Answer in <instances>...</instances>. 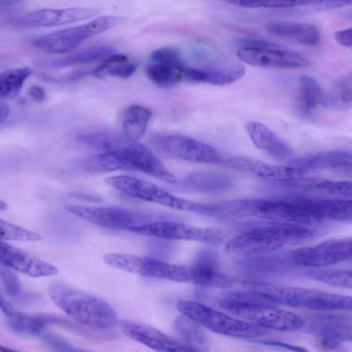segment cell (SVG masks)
I'll list each match as a JSON object with an SVG mask.
<instances>
[{
    "mask_svg": "<svg viewBox=\"0 0 352 352\" xmlns=\"http://www.w3.org/2000/svg\"><path fill=\"white\" fill-rule=\"evenodd\" d=\"M218 305L232 316L265 329L294 331L305 324L298 314L283 309L250 289L234 291L224 295Z\"/></svg>",
    "mask_w": 352,
    "mask_h": 352,
    "instance_id": "cell-1",
    "label": "cell"
},
{
    "mask_svg": "<svg viewBox=\"0 0 352 352\" xmlns=\"http://www.w3.org/2000/svg\"><path fill=\"white\" fill-rule=\"evenodd\" d=\"M47 294L56 306L81 324L107 329L119 323L116 311L107 302L64 282L51 283Z\"/></svg>",
    "mask_w": 352,
    "mask_h": 352,
    "instance_id": "cell-2",
    "label": "cell"
},
{
    "mask_svg": "<svg viewBox=\"0 0 352 352\" xmlns=\"http://www.w3.org/2000/svg\"><path fill=\"white\" fill-rule=\"evenodd\" d=\"M314 232L300 224L266 221L229 240L228 252L240 255H256L269 252L312 239Z\"/></svg>",
    "mask_w": 352,
    "mask_h": 352,
    "instance_id": "cell-3",
    "label": "cell"
},
{
    "mask_svg": "<svg viewBox=\"0 0 352 352\" xmlns=\"http://www.w3.org/2000/svg\"><path fill=\"white\" fill-rule=\"evenodd\" d=\"M244 287L275 305L323 311H352V296L263 282H248Z\"/></svg>",
    "mask_w": 352,
    "mask_h": 352,
    "instance_id": "cell-4",
    "label": "cell"
},
{
    "mask_svg": "<svg viewBox=\"0 0 352 352\" xmlns=\"http://www.w3.org/2000/svg\"><path fill=\"white\" fill-rule=\"evenodd\" d=\"M177 309L201 327L216 333L239 338L252 339L265 333V329L243 320L212 309L201 302L180 300Z\"/></svg>",
    "mask_w": 352,
    "mask_h": 352,
    "instance_id": "cell-5",
    "label": "cell"
},
{
    "mask_svg": "<svg viewBox=\"0 0 352 352\" xmlns=\"http://www.w3.org/2000/svg\"><path fill=\"white\" fill-rule=\"evenodd\" d=\"M104 182L125 195L140 200L158 204L173 209L207 215L208 206L175 196L148 181L129 175H113Z\"/></svg>",
    "mask_w": 352,
    "mask_h": 352,
    "instance_id": "cell-6",
    "label": "cell"
},
{
    "mask_svg": "<svg viewBox=\"0 0 352 352\" xmlns=\"http://www.w3.org/2000/svg\"><path fill=\"white\" fill-rule=\"evenodd\" d=\"M120 16L97 17L89 23L43 35L34 41L33 45L48 54H64L76 48L85 40L98 35L124 22Z\"/></svg>",
    "mask_w": 352,
    "mask_h": 352,
    "instance_id": "cell-7",
    "label": "cell"
},
{
    "mask_svg": "<svg viewBox=\"0 0 352 352\" xmlns=\"http://www.w3.org/2000/svg\"><path fill=\"white\" fill-rule=\"evenodd\" d=\"M151 144L159 152L187 162L221 164L223 160L213 146L184 135L157 134L151 138Z\"/></svg>",
    "mask_w": 352,
    "mask_h": 352,
    "instance_id": "cell-8",
    "label": "cell"
},
{
    "mask_svg": "<svg viewBox=\"0 0 352 352\" xmlns=\"http://www.w3.org/2000/svg\"><path fill=\"white\" fill-rule=\"evenodd\" d=\"M130 232L166 240H184L219 245L224 239L221 230L214 228H199L172 221H151L132 228Z\"/></svg>",
    "mask_w": 352,
    "mask_h": 352,
    "instance_id": "cell-9",
    "label": "cell"
},
{
    "mask_svg": "<svg viewBox=\"0 0 352 352\" xmlns=\"http://www.w3.org/2000/svg\"><path fill=\"white\" fill-rule=\"evenodd\" d=\"M65 208L69 213L88 222L114 230L129 231L132 228L152 221V218L148 214L117 206L67 205Z\"/></svg>",
    "mask_w": 352,
    "mask_h": 352,
    "instance_id": "cell-10",
    "label": "cell"
},
{
    "mask_svg": "<svg viewBox=\"0 0 352 352\" xmlns=\"http://www.w3.org/2000/svg\"><path fill=\"white\" fill-rule=\"evenodd\" d=\"M290 257L300 265L320 267L352 260V237L331 239L293 250Z\"/></svg>",
    "mask_w": 352,
    "mask_h": 352,
    "instance_id": "cell-11",
    "label": "cell"
},
{
    "mask_svg": "<svg viewBox=\"0 0 352 352\" xmlns=\"http://www.w3.org/2000/svg\"><path fill=\"white\" fill-rule=\"evenodd\" d=\"M236 55L241 61L261 67L294 69L310 64L301 54L279 45L270 47H245L239 50Z\"/></svg>",
    "mask_w": 352,
    "mask_h": 352,
    "instance_id": "cell-12",
    "label": "cell"
},
{
    "mask_svg": "<svg viewBox=\"0 0 352 352\" xmlns=\"http://www.w3.org/2000/svg\"><path fill=\"white\" fill-rule=\"evenodd\" d=\"M224 166L254 175L258 177L280 183H287L302 177L307 172L299 167L289 164L272 165L247 157L223 158Z\"/></svg>",
    "mask_w": 352,
    "mask_h": 352,
    "instance_id": "cell-13",
    "label": "cell"
},
{
    "mask_svg": "<svg viewBox=\"0 0 352 352\" xmlns=\"http://www.w3.org/2000/svg\"><path fill=\"white\" fill-rule=\"evenodd\" d=\"M148 78L157 86L168 87L182 82H206L201 68L188 65L183 60L177 63L148 60L146 66Z\"/></svg>",
    "mask_w": 352,
    "mask_h": 352,
    "instance_id": "cell-14",
    "label": "cell"
},
{
    "mask_svg": "<svg viewBox=\"0 0 352 352\" xmlns=\"http://www.w3.org/2000/svg\"><path fill=\"white\" fill-rule=\"evenodd\" d=\"M98 13L95 8L84 7L43 8L26 13L14 23L25 27H52L86 20Z\"/></svg>",
    "mask_w": 352,
    "mask_h": 352,
    "instance_id": "cell-15",
    "label": "cell"
},
{
    "mask_svg": "<svg viewBox=\"0 0 352 352\" xmlns=\"http://www.w3.org/2000/svg\"><path fill=\"white\" fill-rule=\"evenodd\" d=\"M118 325L130 338L160 351H192L185 343L150 325L130 320H122Z\"/></svg>",
    "mask_w": 352,
    "mask_h": 352,
    "instance_id": "cell-16",
    "label": "cell"
},
{
    "mask_svg": "<svg viewBox=\"0 0 352 352\" xmlns=\"http://www.w3.org/2000/svg\"><path fill=\"white\" fill-rule=\"evenodd\" d=\"M1 263L34 278L56 275L58 269L34 256L3 241L0 244Z\"/></svg>",
    "mask_w": 352,
    "mask_h": 352,
    "instance_id": "cell-17",
    "label": "cell"
},
{
    "mask_svg": "<svg viewBox=\"0 0 352 352\" xmlns=\"http://www.w3.org/2000/svg\"><path fill=\"white\" fill-rule=\"evenodd\" d=\"M289 164L306 171L327 170L352 173V152L329 151L291 159Z\"/></svg>",
    "mask_w": 352,
    "mask_h": 352,
    "instance_id": "cell-18",
    "label": "cell"
},
{
    "mask_svg": "<svg viewBox=\"0 0 352 352\" xmlns=\"http://www.w3.org/2000/svg\"><path fill=\"white\" fill-rule=\"evenodd\" d=\"M246 131L258 149L279 160H291L293 151L290 146L263 124L249 122Z\"/></svg>",
    "mask_w": 352,
    "mask_h": 352,
    "instance_id": "cell-19",
    "label": "cell"
},
{
    "mask_svg": "<svg viewBox=\"0 0 352 352\" xmlns=\"http://www.w3.org/2000/svg\"><path fill=\"white\" fill-rule=\"evenodd\" d=\"M0 305L8 325L16 332L28 335H41L46 326L51 324L50 316L23 313L16 309L2 295L0 298Z\"/></svg>",
    "mask_w": 352,
    "mask_h": 352,
    "instance_id": "cell-20",
    "label": "cell"
},
{
    "mask_svg": "<svg viewBox=\"0 0 352 352\" xmlns=\"http://www.w3.org/2000/svg\"><path fill=\"white\" fill-rule=\"evenodd\" d=\"M303 199L320 221L328 219L352 222V198Z\"/></svg>",
    "mask_w": 352,
    "mask_h": 352,
    "instance_id": "cell-21",
    "label": "cell"
},
{
    "mask_svg": "<svg viewBox=\"0 0 352 352\" xmlns=\"http://www.w3.org/2000/svg\"><path fill=\"white\" fill-rule=\"evenodd\" d=\"M266 30L271 34L296 43L314 46L320 40V31L312 23L276 22L268 24Z\"/></svg>",
    "mask_w": 352,
    "mask_h": 352,
    "instance_id": "cell-22",
    "label": "cell"
},
{
    "mask_svg": "<svg viewBox=\"0 0 352 352\" xmlns=\"http://www.w3.org/2000/svg\"><path fill=\"white\" fill-rule=\"evenodd\" d=\"M185 188L204 193H219L232 188L234 179L230 175L212 171L190 173L181 180Z\"/></svg>",
    "mask_w": 352,
    "mask_h": 352,
    "instance_id": "cell-23",
    "label": "cell"
},
{
    "mask_svg": "<svg viewBox=\"0 0 352 352\" xmlns=\"http://www.w3.org/2000/svg\"><path fill=\"white\" fill-rule=\"evenodd\" d=\"M114 52V48L109 45L93 46L61 58L40 60L38 65L43 67L64 68L104 60Z\"/></svg>",
    "mask_w": 352,
    "mask_h": 352,
    "instance_id": "cell-24",
    "label": "cell"
},
{
    "mask_svg": "<svg viewBox=\"0 0 352 352\" xmlns=\"http://www.w3.org/2000/svg\"><path fill=\"white\" fill-rule=\"evenodd\" d=\"M285 184L342 198H352V181L305 178L303 177Z\"/></svg>",
    "mask_w": 352,
    "mask_h": 352,
    "instance_id": "cell-25",
    "label": "cell"
},
{
    "mask_svg": "<svg viewBox=\"0 0 352 352\" xmlns=\"http://www.w3.org/2000/svg\"><path fill=\"white\" fill-rule=\"evenodd\" d=\"M206 82L214 85H225L242 78L245 72L243 65L236 60H221L203 66Z\"/></svg>",
    "mask_w": 352,
    "mask_h": 352,
    "instance_id": "cell-26",
    "label": "cell"
},
{
    "mask_svg": "<svg viewBox=\"0 0 352 352\" xmlns=\"http://www.w3.org/2000/svg\"><path fill=\"white\" fill-rule=\"evenodd\" d=\"M321 105L332 111L352 109V72L338 78L332 87L324 92Z\"/></svg>",
    "mask_w": 352,
    "mask_h": 352,
    "instance_id": "cell-27",
    "label": "cell"
},
{
    "mask_svg": "<svg viewBox=\"0 0 352 352\" xmlns=\"http://www.w3.org/2000/svg\"><path fill=\"white\" fill-rule=\"evenodd\" d=\"M150 109L141 105H131L124 111L122 120V134L128 140L136 142L145 133L151 118Z\"/></svg>",
    "mask_w": 352,
    "mask_h": 352,
    "instance_id": "cell-28",
    "label": "cell"
},
{
    "mask_svg": "<svg viewBox=\"0 0 352 352\" xmlns=\"http://www.w3.org/2000/svg\"><path fill=\"white\" fill-rule=\"evenodd\" d=\"M201 325L192 319L182 314L174 321V327L184 343L192 351L208 350V340Z\"/></svg>",
    "mask_w": 352,
    "mask_h": 352,
    "instance_id": "cell-29",
    "label": "cell"
},
{
    "mask_svg": "<svg viewBox=\"0 0 352 352\" xmlns=\"http://www.w3.org/2000/svg\"><path fill=\"white\" fill-rule=\"evenodd\" d=\"M137 68L138 64L129 61L126 55L113 53L103 60L93 72V75L100 79L107 76L126 79L132 76Z\"/></svg>",
    "mask_w": 352,
    "mask_h": 352,
    "instance_id": "cell-30",
    "label": "cell"
},
{
    "mask_svg": "<svg viewBox=\"0 0 352 352\" xmlns=\"http://www.w3.org/2000/svg\"><path fill=\"white\" fill-rule=\"evenodd\" d=\"M29 67L11 69L0 75V96L1 99L10 100L19 94L25 82L32 74Z\"/></svg>",
    "mask_w": 352,
    "mask_h": 352,
    "instance_id": "cell-31",
    "label": "cell"
},
{
    "mask_svg": "<svg viewBox=\"0 0 352 352\" xmlns=\"http://www.w3.org/2000/svg\"><path fill=\"white\" fill-rule=\"evenodd\" d=\"M324 95L320 85L314 78L309 76L300 78L298 103L304 111H311L322 104Z\"/></svg>",
    "mask_w": 352,
    "mask_h": 352,
    "instance_id": "cell-32",
    "label": "cell"
},
{
    "mask_svg": "<svg viewBox=\"0 0 352 352\" xmlns=\"http://www.w3.org/2000/svg\"><path fill=\"white\" fill-rule=\"evenodd\" d=\"M342 6L352 4V0H239L236 6L245 8H290L311 5Z\"/></svg>",
    "mask_w": 352,
    "mask_h": 352,
    "instance_id": "cell-33",
    "label": "cell"
},
{
    "mask_svg": "<svg viewBox=\"0 0 352 352\" xmlns=\"http://www.w3.org/2000/svg\"><path fill=\"white\" fill-rule=\"evenodd\" d=\"M310 278L337 287L352 289V270H320L309 272Z\"/></svg>",
    "mask_w": 352,
    "mask_h": 352,
    "instance_id": "cell-34",
    "label": "cell"
},
{
    "mask_svg": "<svg viewBox=\"0 0 352 352\" xmlns=\"http://www.w3.org/2000/svg\"><path fill=\"white\" fill-rule=\"evenodd\" d=\"M0 228L2 241L34 242L42 239L40 234L3 220L0 221Z\"/></svg>",
    "mask_w": 352,
    "mask_h": 352,
    "instance_id": "cell-35",
    "label": "cell"
},
{
    "mask_svg": "<svg viewBox=\"0 0 352 352\" xmlns=\"http://www.w3.org/2000/svg\"><path fill=\"white\" fill-rule=\"evenodd\" d=\"M12 268L1 263V278L7 294L12 299H18L21 297L22 291L21 285L17 275Z\"/></svg>",
    "mask_w": 352,
    "mask_h": 352,
    "instance_id": "cell-36",
    "label": "cell"
},
{
    "mask_svg": "<svg viewBox=\"0 0 352 352\" xmlns=\"http://www.w3.org/2000/svg\"><path fill=\"white\" fill-rule=\"evenodd\" d=\"M322 334L338 342H352V324H331L322 329Z\"/></svg>",
    "mask_w": 352,
    "mask_h": 352,
    "instance_id": "cell-37",
    "label": "cell"
},
{
    "mask_svg": "<svg viewBox=\"0 0 352 352\" xmlns=\"http://www.w3.org/2000/svg\"><path fill=\"white\" fill-rule=\"evenodd\" d=\"M335 38L341 45L352 47V28L337 32L335 34Z\"/></svg>",
    "mask_w": 352,
    "mask_h": 352,
    "instance_id": "cell-38",
    "label": "cell"
},
{
    "mask_svg": "<svg viewBox=\"0 0 352 352\" xmlns=\"http://www.w3.org/2000/svg\"><path fill=\"white\" fill-rule=\"evenodd\" d=\"M45 340L54 347H58L60 350L64 348L65 350H76L68 343L61 340L59 338L54 336L45 335Z\"/></svg>",
    "mask_w": 352,
    "mask_h": 352,
    "instance_id": "cell-39",
    "label": "cell"
},
{
    "mask_svg": "<svg viewBox=\"0 0 352 352\" xmlns=\"http://www.w3.org/2000/svg\"><path fill=\"white\" fill-rule=\"evenodd\" d=\"M29 95L30 98L36 102H43L46 96L45 90L39 86H32L29 89Z\"/></svg>",
    "mask_w": 352,
    "mask_h": 352,
    "instance_id": "cell-40",
    "label": "cell"
},
{
    "mask_svg": "<svg viewBox=\"0 0 352 352\" xmlns=\"http://www.w3.org/2000/svg\"><path fill=\"white\" fill-rule=\"evenodd\" d=\"M10 112V108L8 104L5 100H1L0 104V122L2 124L6 120Z\"/></svg>",
    "mask_w": 352,
    "mask_h": 352,
    "instance_id": "cell-41",
    "label": "cell"
},
{
    "mask_svg": "<svg viewBox=\"0 0 352 352\" xmlns=\"http://www.w3.org/2000/svg\"><path fill=\"white\" fill-rule=\"evenodd\" d=\"M74 197H78V198H82V199H89V200H98L99 198L98 197H94L92 195H85V194H76V195H74Z\"/></svg>",
    "mask_w": 352,
    "mask_h": 352,
    "instance_id": "cell-42",
    "label": "cell"
},
{
    "mask_svg": "<svg viewBox=\"0 0 352 352\" xmlns=\"http://www.w3.org/2000/svg\"><path fill=\"white\" fill-rule=\"evenodd\" d=\"M20 0H1V6H9L17 3Z\"/></svg>",
    "mask_w": 352,
    "mask_h": 352,
    "instance_id": "cell-43",
    "label": "cell"
},
{
    "mask_svg": "<svg viewBox=\"0 0 352 352\" xmlns=\"http://www.w3.org/2000/svg\"><path fill=\"white\" fill-rule=\"evenodd\" d=\"M8 208V205L6 202H4L3 201H1L0 202V209L1 210H6V209Z\"/></svg>",
    "mask_w": 352,
    "mask_h": 352,
    "instance_id": "cell-44",
    "label": "cell"
},
{
    "mask_svg": "<svg viewBox=\"0 0 352 352\" xmlns=\"http://www.w3.org/2000/svg\"><path fill=\"white\" fill-rule=\"evenodd\" d=\"M343 15L347 18L352 19V11H349L343 14Z\"/></svg>",
    "mask_w": 352,
    "mask_h": 352,
    "instance_id": "cell-45",
    "label": "cell"
}]
</instances>
